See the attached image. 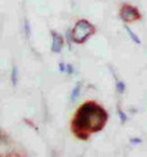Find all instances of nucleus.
Segmentation results:
<instances>
[{
  "label": "nucleus",
  "mask_w": 147,
  "mask_h": 157,
  "mask_svg": "<svg viewBox=\"0 0 147 157\" xmlns=\"http://www.w3.org/2000/svg\"><path fill=\"white\" fill-rule=\"evenodd\" d=\"M106 119H107V115L100 106H97L96 103H85L77 112L74 126L77 132L79 131L93 132V131L102 129L106 123Z\"/></svg>",
  "instance_id": "nucleus-1"
},
{
  "label": "nucleus",
  "mask_w": 147,
  "mask_h": 157,
  "mask_svg": "<svg viewBox=\"0 0 147 157\" xmlns=\"http://www.w3.org/2000/svg\"><path fill=\"white\" fill-rule=\"evenodd\" d=\"M93 33H94V27L91 24H88L87 21H79L72 31V38L75 43H84Z\"/></svg>",
  "instance_id": "nucleus-2"
},
{
  "label": "nucleus",
  "mask_w": 147,
  "mask_h": 157,
  "mask_svg": "<svg viewBox=\"0 0 147 157\" xmlns=\"http://www.w3.org/2000/svg\"><path fill=\"white\" fill-rule=\"evenodd\" d=\"M140 15L137 12V9L133 6H124L122 7V19L125 22H131V21H135Z\"/></svg>",
  "instance_id": "nucleus-3"
},
{
  "label": "nucleus",
  "mask_w": 147,
  "mask_h": 157,
  "mask_svg": "<svg viewBox=\"0 0 147 157\" xmlns=\"http://www.w3.org/2000/svg\"><path fill=\"white\" fill-rule=\"evenodd\" d=\"M62 46H63L62 37L59 34H56V33H52V50H53L55 53H59Z\"/></svg>",
  "instance_id": "nucleus-4"
},
{
  "label": "nucleus",
  "mask_w": 147,
  "mask_h": 157,
  "mask_svg": "<svg viewBox=\"0 0 147 157\" xmlns=\"http://www.w3.org/2000/svg\"><path fill=\"white\" fill-rule=\"evenodd\" d=\"M79 90H81V84H77L74 90H72V94H71V101H75L79 96Z\"/></svg>",
  "instance_id": "nucleus-5"
},
{
  "label": "nucleus",
  "mask_w": 147,
  "mask_h": 157,
  "mask_svg": "<svg viewBox=\"0 0 147 157\" xmlns=\"http://www.w3.org/2000/svg\"><path fill=\"white\" fill-rule=\"evenodd\" d=\"M125 29H126V33H128V34H130V37H131V40H133V41H135V43H137V44H141L140 38H138V37H137V35L134 34V33H133V29H131V28H128V27H126Z\"/></svg>",
  "instance_id": "nucleus-6"
},
{
  "label": "nucleus",
  "mask_w": 147,
  "mask_h": 157,
  "mask_svg": "<svg viewBox=\"0 0 147 157\" xmlns=\"http://www.w3.org/2000/svg\"><path fill=\"white\" fill-rule=\"evenodd\" d=\"M124 90H125V85H124L121 81H116V91H118V94H122Z\"/></svg>",
  "instance_id": "nucleus-7"
},
{
  "label": "nucleus",
  "mask_w": 147,
  "mask_h": 157,
  "mask_svg": "<svg viewBox=\"0 0 147 157\" xmlns=\"http://www.w3.org/2000/svg\"><path fill=\"white\" fill-rule=\"evenodd\" d=\"M16 81H18V69L14 68L12 69V84H16Z\"/></svg>",
  "instance_id": "nucleus-8"
}]
</instances>
